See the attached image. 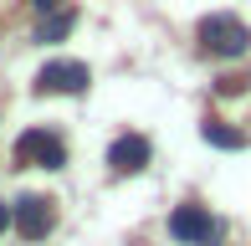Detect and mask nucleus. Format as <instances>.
Returning a JSON list of instances; mask_svg holds the SVG:
<instances>
[{"instance_id": "9", "label": "nucleus", "mask_w": 251, "mask_h": 246, "mask_svg": "<svg viewBox=\"0 0 251 246\" xmlns=\"http://www.w3.org/2000/svg\"><path fill=\"white\" fill-rule=\"evenodd\" d=\"M31 5H36L41 16H51V10H62V0H31Z\"/></svg>"}, {"instance_id": "10", "label": "nucleus", "mask_w": 251, "mask_h": 246, "mask_svg": "<svg viewBox=\"0 0 251 246\" xmlns=\"http://www.w3.org/2000/svg\"><path fill=\"white\" fill-rule=\"evenodd\" d=\"M10 226V205H0V231H5Z\"/></svg>"}, {"instance_id": "3", "label": "nucleus", "mask_w": 251, "mask_h": 246, "mask_svg": "<svg viewBox=\"0 0 251 246\" xmlns=\"http://www.w3.org/2000/svg\"><path fill=\"white\" fill-rule=\"evenodd\" d=\"M51 221H56V210H51L47 195H21L16 205H10V226H16L26 241H41L51 231Z\"/></svg>"}, {"instance_id": "8", "label": "nucleus", "mask_w": 251, "mask_h": 246, "mask_svg": "<svg viewBox=\"0 0 251 246\" xmlns=\"http://www.w3.org/2000/svg\"><path fill=\"white\" fill-rule=\"evenodd\" d=\"M72 26H77V16H72V10H51V16L41 21L36 41H62V36H67V31H72Z\"/></svg>"}, {"instance_id": "2", "label": "nucleus", "mask_w": 251, "mask_h": 246, "mask_svg": "<svg viewBox=\"0 0 251 246\" xmlns=\"http://www.w3.org/2000/svg\"><path fill=\"white\" fill-rule=\"evenodd\" d=\"M200 41H205V51H215V57H241L251 47V31L236 16H205L200 21Z\"/></svg>"}, {"instance_id": "6", "label": "nucleus", "mask_w": 251, "mask_h": 246, "mask_svg": "<svg viewBox=\"0 0 251 246\" xmlns=\"http://www.w3.org/2000/svg\"><path fill=\"white\" fill-rule=\"evenodd\" d=\"M108 164H113V174H139L144 164H149V139H144V133H123V139H113Z\"/></svg>"}, {"instance_id": "1", "label": "nucleus", "mask_w": 251, "mask_h": 246, "mask_svg": "<svg viewBox=\"0 0 251 246\" xmlns=\"http://www.w3.org/2000/svg\"><path fill=\"white\" fill-rule=\"evenodd\" d=\"M10 154H16V164H31V170H62L67 164V144L47 128H26Z\"/></svg>"}, {"instance_id": "5", "label": "nucleus", "mask_w": 251, "mask_h": 246, "mask_svg": "<svg viewBox=\"0 0 251 246\" xmlns=\"http://www.w3.org/2000/svg\"><path fill=\"white\" fill-rule=\"evenodd\" d=\"M169 236L185 241V246H210L215 241V221L205 205H175V216H169Z\"/></svg>"}, {"instance_id": "4", "label": "nucleus", "mask_w": 251, "mask_h": 246, "mask_svg": "<svg viewBox=\"0 0 251 246\" xmlns=\"http://www.w3.org/2000/svg\"><path fill=\"white\" fill-rule=\"evenodd\" d=\"M87 82H93V72H87V62H47L36 72V93H87Z\"/></svg>"}, {"instance_id": "7", "label": "nucleus", "mask_w": 251, "mask_h": 246, "mask_svg": "<svg viewBox=\"0 0 251 246\" xmlns=\"http://www.w3.org/2000/svg\"><path fill=\"white\" fill-rule=\"evenodd\" d=\"M200 139L210 144V149H241L246 133L241 128H226V123H200Z\"/></svg>"}]
</instances>
